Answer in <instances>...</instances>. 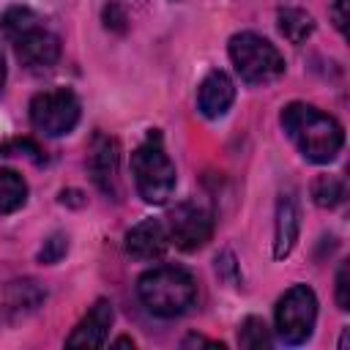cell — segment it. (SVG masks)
<instances>
[{
    "label": "cell",
    "instance_id": "obj_1",
    "mask_svg": "<svg viewBox=\"0 0 350 350\" xmlns=\"http://www.w3.org/2000/svg\"><path fill=\"white\" fill-rule=\"evenodd\" d=\"M282 126L304 159L314 164H328L345 145V131L336 118L320 112L312 104L293 101L282 109Z\"/></svg>",
    "mask_w": 350,
    "mask_h": 350
},
{
    "label": "cell",
    "instance_id": "obj_2",
    "mask_svg": "<svg viewBox=\"0 0 350 350\" xmlns=\"http://www.w3.org/2000/svg\"><path fill=\"white\" fill-rule=\"evenodd\" d=\"M0 30L8 38V44L14 46V55L19 57V63L25 68L44 71L57 63L60 38L52 30H46L30 8H25V5L8 8L0 19Z\"/></svg>",
    "mask_w": 350,
    "mask_h": 350
},
{
    "label": "cell",
    "instance_id": "obj_3",
    "mask_svg": "<svg viewBox=\"0 0 350 350\" xmlns=\"http://www.w3.org/2000/svg\"><path fill=\"white\" fill-rule=\"evenodd\" d=\"M137 295L145 309L156 317H178L197 301V282L186 268L159 265L139 276Z\"/></svg>",
    "mask_w": 350,
    "mask_h": 350
},
{
    "label": "cell",
    "instance_id": "obj_4",
    "mask_svg": "<svg viewBox=\"0 0 350 350\" xmlns=\"http://www.w3.org/2000/svg\"><path fill=\"white\" fill-rule=\"evenodd\" d=\"M131 172L137 191L145 202L161 205L175 191V164L164 150L161 134L153 129L131 153Z\"/></svg>",
    "mask_w": 350,
    "mask_h": 350
},
{
    "label": "cell",
    "instance_id": "obj_5",
    "mask_svg": "<svg viewBox=\"0 0 350 350\" xmlns=\"http://www.w3.org/2000/svg\"><path fill=\"white\" fill-rule=\"evenodd\" d=\"M230 60L243 82L249 85H265L284 74V57L282 52L257 33H235L230 38Z\"/></svg>",
    "mask_w": 350,
    "mask_h": 350
},
{
    "label": "cell",
    "instance_id": "obj_6",
    "mask_svg": "<svg viewBox=\"0 0 350 350\" xmlns=\"http://www.w3.org/2000/svg\"><path fill=\"white\" fill-rule=\"evenodd\" d=\"M276 334L287 345H304L317 320V295L306 284H293L276 304Z\"/></svg>",
    "mask_w": 350,
    "mask_h": 350
},
{
    "label": "cell",
    "instance_id": "obj_7",
    "mask_svg": "<svg viewBox=\"0 0 350 350\" xmlns=\"http://www.w3.org/2000/svg\"><path fill=\"white\" fill-rule=\"evenodd\" d=\"M77 120H79V98L66 88L36 93L30 101V123L49 137L68 134L77 126Z\"/></svg>",
    "mask_w": 350,
    "mask_h": 350
},
{
    "label": "cell",
    "instance_id": "obj_8",
    "mask_svg": "<svg viewBox=\"0 0 350 350\" xmlns=\"http://www.w3.org/2000/svg\"><path fill=\"white\" fill-rule=\"evenodd\" d=\"M211 232H213L211 213L194 202H180L167 216V238L183 252L202 249L211 241Z\"/></svg>",
    "mask_w": 350,
    "mask_h": 350
},
{
    "label": "cell",
    "instance_id": "obj_9",
    "mask_svg": "<svg viewBox=\"0 0 350 350\" xmlns=\"http://www.w3.org/2000/svg\"><path fill=\"white\" fill-rule=\"evenodd\" d=\"M112 320H115L112 304L104 298L96 301L90 306V312L77 323V328L68 334L66 345L68 347H101V345H107V334L112 328Z\"/></svg>",
    "mask_w": 350,
    "mask_h": 350
},
{
    "label": "cell",
    "instance_id": "obj_10",
    "mask_svg": "<svg viewBox=\"0 0 350 350\" xmlns=\"http://www.w3.org/2000/svg\"><path fill=\"white\" fill-rule=\"evenodd\" d=\"M118 159H120L118 139L98 134L90 145V175H93V183L112 197L118 194Z\"/></svg>",
    "mask_w": 350,
    "mask_h": 350
},
{
    "label": "cell",
    "instance_id": "obj_11",
    "mask_svg": "<svg viewBox=\"0 0 350 350\" xmlns=\"http://www.w3.org/2000/svg\"><path fill=\"white\" fill-rule=\"evenodd\" d=\"M167 227L159 219H145L126 232V252L137 260H156L167 252Z\"/></svg>",
    "mask_w": 350,
    "mask_h": 350
},
{
    "label": "cell",
    "instance_id": "obj_12",
    "mask_svg": "<svg viewBox=\"0 0 350 350\" xmlns=\"http://www.w3.org/2000/svg\"><path fill=\"white\" fill-rule=\"evenodd\" d=\"M235 101V85L224 71H211L197 90V107L205 118H221Z\"/></svg>",
    "mask_w": 350,
    "mask_h": 350
},
{
    "label": "cell",
    "instance_id": "obj_13",
    "mask_svg": "<svg viewBox=\"0 0 350 350\" xmlns=\"http://www.w3.org/2000/svg\"><path fill=\"white\" fill-rule=\"evenodd\" d=\"M301 230V211L293 197V191L279 194L276 200V232H273V257L282 260L293 252Z\"/></svg>",
    "mask_w": 350,
    "mask_h": 350
},
{
    "label": "cell",
    "instance_id": "obj_14",
    "mask_svg": "<svg viewBox=\"0 0 350 350\" xmlns=\"http://www.w3.org/2000/svg\"><path fill=\"white\" fill-rule=\"evenodd\" d=\"M44 298H46V293L38 287V282H33V279H16L3 293V312L11 320H19V317H27L30 312H36Z\"/></svg>",
    "mask_w": 350,
    "mask_h": 350
},
{
    "label": "cell",
    "instance_id": "obj_15",
    "mask_svg": "<svg viewBox=\"0 0 350 350\" xmlns=\"http://www.w3.org/2000/svg\"><path fill=\"white\" fill-rule=\"evenodd\" d=\"M276 22H279V33H282L290 44H304V41L314 33V19H312V14L304 11V8H295V5L279 8Z\"/></svg>",
    "mask_w": 350,
    "mask_h": 350
},
{
    "label": "cell",
    "instance_id": "obj_16",
    "mask_svg": "<svg viewBox=\"0 0 350 350\" xmlns=\"http://www.w3.org/2000/svg\"><path fill=\"white\" fill-rule=\"evenodd\" d=\"M27 202V183L19 172L0 167V213H14Z\"/></svg>",
    "mask_w": 350,
    "mask_h": 350
},
{
    "label": "cell",
    "instance_id": "obj_17",
    "mask_svg": "<svg viewBox=\"0 0 350 350\" xmlns=\"http://www.w3.org/2000/svg\"><path fill=\"white\" fill-rule=\"evenodd\" d=\"M312 197L320 208H336L345 200V183L334 175H320L312 183Z\"/></svg>",
    "mask_w": 350,
    "mask_h": 350
},
{
    "label": "cell",
    "instance_id": "obj_18",
    "mask_svg": "<svg viewBox=\"0 0 350 350\" xmlns=\"http://www.w3.org/2000/svg\"><path fill=\"white\" fill-rule=\"evenodd\" d=\"M238 345L241 347H249V350H260V347H268L271 345V334H268V325L260 320V317H246L238 328Z\"/></svg>",
    "mask_w": 350,
    "mask_h": 350
},
{
    "label": "cell",
    "instance_id": "obj_19",
    "mask_svg": "<svg viewBox=\"0 0 350 350\" xmlns=\"http://www.w3.org/2000/svg\"><path fill=\"white\" fill-rule=\"evenodd\" d=\"M0 153L3 156H30L36 164L41 161V148L33 139H11V142L0 145Z\"/></svg>",
    "mask_w": 350,
    "mask_h": 350
},
{
    "label": "cell",
    "instance_id": "obj_20",
    "mask_svg": "<svg viewBox=\"0 0 350 350\" xmlns=\"http://www.w3.org/2000/svg\"><path fill=\"white\" fill-rule=\"evenodd\" d=\"M66 235H60V232H55V235H49L46 241H44V246H41V252H38V260L41 262H46V265H52V262H57L63 254H66Z\"/></svg>",
    "mask_w": 350,
    "mask_h": 350
},
{
    "label": "cell",
    "instance_id": "obj_21",
    "mask_svg": "<svg viewBox=\"0 0 350 350\" xmlns=\"http://www.w3.org/2000/svg\"><path fill=\"white\" fill-rule=\"evenodd\" d=\"M336 304L339 309H350V265L342 262L336 273Z\"/></svg>",
    "mask_w": 350,
    "mask_h": 350
},
{
    "label": "cell",
    "instance_id": "obj_22",
    "mask_svg": "<svg viewBox=\"0 0 350 350\" xmlns=\"http://www.w3.org/2000/svg\"><path fill=\"white\" fill-rule=\"evenodd\" d=\"M104 25L112 27V30H118V33L126 30V14H123V8H120L118 3H109V5L104 8Z\"/></svg>",
    "mask_w": 350,
    "mask_h": 350
},
{
    "label": "cell",
    "instance_id": "obj_23",
    "mask_svg": "<svg viewBox=\"0 0 350 350\" xmlns=\"http://www.w3.org/2000/svg\"><path fill=\"white\" fill-rule=\"evenodd\" d=\"M331 19H334V25H336L339 33L347 30V0H336L331 5Z\"/></svg>",
    "mask_w": 350,
    "mask_h": 350
},
{
    "label": "cell",
    "instance_id": "obj_24",
    "mask_svg": "<svg viewBox=\"0 0 350 350\" xmlns=\"http://www.w3.org/2000/svg\"><path fill=\"white\" fill-rule=\"evenodd\" d=\"M189 345H208V347H219V350H224L221 342H208V339H202V336H189V339H183V347H189Z\"/></svg>",
    "mask_w": 350,
    "mask_h": 350
},
{
    "label": "cell",
    "instance_id": "obj_25",
    "mask_svg": "<svg viewBox=\"0 0 350 350\" xmlns=\"http://www.w3.org/2000/svg\"><path fill=\"white\" fill-rule=\"evenodd\" d=\"M115 347H134V342L129 336H120V339H115Z\"/></svg>",
    "mask_w": 350,
    "mask_h": 350
},
{
    "label": "cell",
    "instance_id": "obj_26",
    "mask_svg": "<svg viewBox=\"0 0 350 350\" xmlns=\"http://www.w3.org/2000/svg\"><path fill=\"white\" fill-rule=\"evenodd\" d=\"M5 85V63H3V55H0V90Z\"/></svg>",
    "mask_w": 350,
    "mask_h": 350
},
{
    "label": "cell",
    "instance_id": "obj_27",
    "mask_svg": "<svg viewBox=\"0 0 350 350\" xmlns=\"http://www.w3.org/2000/svg\"><path fill=\"white\" fill-rule=\"evenodd\" d=\"M129 3H134V5H145V0H129Z\"/></svg>",
    "mask_w": 350,
    "mask_h": 350
}]
</instances>
